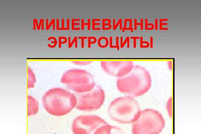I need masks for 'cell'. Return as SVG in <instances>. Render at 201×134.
Masks as SVG:
<instances>
[{
  "label": "cell",
  "instance_id": "5",
  "mask_svg": "<svg viewBox=\"0 0 201 134\" xmlns=\"http://www.w3.org/2000/svg\"><path fill=\"white\" fill-rule=\"evenodd\" d=\"M61 82L76 93L90 91L96 85L92 74L87 70L78 69L65 72L61 78Z\"/></svg>",
  "mask_w": 201,
  "mask_h": 134
},
{
  "label": "cell",
  "instance_id": "25",
  "mask_svg": "<svg viewBox=\"0 0 201 134\" xmlns=\"http://www.w3.org/2000/svg\"><path fill=\"white\" fill-rule=\"evenodd\" d=\"M134 29H137V27L138 25L141 26V30L144 29V20L143 18H141L140 20V22H137V19L136 18L134 19Z\"/></svg>",
  "mask_w": 201,
  "mask_h": 134
},
{
  "label": "cell",
  "instance_id": "1",
  "mask_svg": "<svg viewBox=\"0 0 201 134\" xmlns=\"http://www.w3.org/2000/svg\"><path fill=\"white\" fill-rule=\"evenodd\" d=\"M43 105L48 113L62 116L69 113L76 107V95L67 89L53 88L47 91L42 98Z\"/></svg>",
  "mask_w": 201,
  "mask_h": 134
},
{
  "label": "cell",
  "instance_id": "22",
  "mask_svg": "<svg viewBox=\"0 0 201 134\" xmlns=\"http://www.w3.org/2000/svg\"><path fill=\"white\" fill-rule=\"evenodd\" d=\"M116 19H113V29L116 30L117 29L118 26H120V30H122V22L123 19L122 18H120L119 20L117 21V22H116Z\"/></svg>",
  "mask_w": 201,
  "mask_h": 134
},
{
  "label": "cell",
  "instance_id": "36",
  "mask_svg": "<svg viewBox=\"0 0 201 134\" xmlns=\"http://www.w3.org/2000/svg\"><path fill=\"white\" fill-rule=\"evenodd\" d=\"M150 46L151 48H153V36H151L150 37Z\"/></svg>",
  "mask_w": 201,
  "mask_h": 134
},
{
  "label": "cell",
  "instance_id": "10",
  "mask_svg": "<svg viewBox=\"0 0 201 134\" xmlns=\"http://www.w3.org/2000/svg\"><path fill=\"white\" fill-rule=\"evenodd\" d=\"M27 98L28 116L37 114L39 110V103L37 100L31 95H28Z\"/></svg>",
  "mask_w": 201,
  "mask_h": 134
},
{
  "label": "cell",
  "instance_id": "17",
  "mask_svg": "<svg viewBox=\"0 0 201 134\" xmlns=\"http://www.w3.org/2000/svg\"><path fill=\"white\" fill-rule=\"evenodd\" d=\"M81 20L79 18H73L71 20V29L72 30H80Z\"/></svg>",
  "mask_w": 201,
  "mask_h": 134
},
{
  "label": "cell",
  "instance_id": "3",
  "mask_svg": "<svg viewBox=\"0 0 201 134\" xmlns=\"http://www.w3.org/2000/svg\"><path fill=\"white\" fill-rule=\"evenodd\" d=\"M141 110L137 101L131 96L116 98L111 102L108 112L110 118L121 123H133L138 119Z\"/></svg>",
  "mask_w": 201,
  "mask_h": 134
},
{
  "label": "cell",
  "instance_id": "32",
  "mask_svg": "<svg viewBox=\"0 0 201 134\" xmlns=\"http://www.w3.org/2000/svg\"><path fill=\"white\" fill-rule=\"evenodd\" d=\"M44 19L43 18L40 19L39 22V29H40L41 28V29L43 30L44 28Z\"/></svg>",
  "mask_w": 201,
  "mask_h": 134
},
{
  "label": "cell",
  "instance_id": "37",
  "mask_svg": "<svg viewBox=\"0 0 201 134\" xmlns=\"http://www.w3.org/2000/svg\"><path fill=\"white\" fill-rule=\"evenodd\" d=\"M155 29L156 30L158 29V18L155 19Z\"/></svg>",
  "mask_w": 201,
  "mask_h": 134
},
{
  "label": "cell",
  "instance_id": "28",
  "mask_svg": "<svg viewBox=\"0 0 201 134\" xmlns=\"http://www.w3.org/2000/svg\"><path fill=\"white\" fill-rule=\"evenodd\" d=\"M88 48L91 47V44H94L96 43L97 40V38L94 36H89L88 37Z\"/></svg>",
  "mask_w": 201,
  "mask_h": 134
},
{
  "label": "cell",
  "instance_id": "27",
  "mask_svg": "<svg viewBox=\"0 0 201 134\" xmlns=\"http://www.w3.org/2000/svg\"><path fill=\"white\" fill-rule=\"evenodd\" d=\"M67 38L65 36H59L58 38V46L59 48L62 47V45L67 43Z\"/></svg>",
  "mask_w": 201,
  "mask_h": 134
},
{
  "label": "cell",
  "instance_id": "18",
  "mask_svg": "<svg viewBox=\"0 0 201 134\" xmlns=\"http://www.w3.org/2000/svg\"><path fill=\"white\" fill-rule=\"evenodd\" d=\"M101 21L100 18H92V29L94 30H99L102 28L99 27H98V26L101 25V23L99 22Z\"/></svg>",
  "mask_w": 201,
  "mask_h": 134
},
{
  "label": "cell",
  "instance_id": "24",
  "mask_svg": "<svg viewBox=\"0 0 201 134\" xmlns=\"http://www.w3.org/2000/svg\"><path fill=\"white\" fill-rule=\"evenodd\" d=\"M72 63L77 65L81 66L87 65L92 63V61H72Z\"/></svg>",
  "mask_w": 201,
  "mask_h": 134
},
{
  "label": "cell",
  "instance_id": "7",
  "mask_svg": "<svg viewBox=\"0 0 201 134\" xmlns=\"http://www.w3.org/2000/svg\"><path fill=\"white\" fill-rule=\"evenodd\" d=\"M107 124L97 115H82L74 119L71 128L74 134H94L100 127Z\"/></svg>",
  "mask_w": 201,
  "mask_h": 134
},
{
  "label": "cell",
  "instance_id": "39",
  "mask_svg": "<svg viewBox=\"0 0 201 134\" xmlns=\"http://www.w3.org/2000/svg\"><path fill=\"white\" fill-rule=\"evenodd\" d=\"M169 19L168 18H160V21L162 22L163 21H168Z\"/></svg>",
  "mask_w": 201,
  "mask_h": 134
},
{
  "label": "cell",
  "instance_id": "2",
  "mask_svg": "<svg viewBox=\"0 0 201 134\" xmlns=\"http://www.w3.org/2000/svg\"><path fill=\"white\" fill-rule=\"evenodd\" d=\"M150 74L144 67L135 65L131 71L125 76L118 78L117 89L121 93L132 97L143 95L151 86Z\"/></svg>",
  "mask_w": 201,
  "mask_h": 134
},
{
  "label": "cell",
  "instance_id": "14",
  "mask_svg": "<svg viewBox=\"0 0 201 134\" xmlns=\"http://www.w3.org/2000/svg\"><path fill=\"white\" fill-rule=\"evenodd\" d=\"M98 44L101 48H106L109 45V39L106 36H101L98 39Z\"/></svg>",
  "mask_w": 201,
  "mask_h": 134
},
{
  "label": "cell",
  "instance_id": "33",
  "mask_svg": "<svg viewBox=\"0 0 201 134\" xmlns=\"http://www.w3.org/2000/svg\"><path fill=\"white\" fill-rule=\"evenodd\" d=\"M78 39L81 40V47L83 48L84 47L85 40L88 39L87 36H79Z\"/></svg>",
  "mask_w": 201,
  "mask_h": 134
},
{
  "label": "cell",
  "instance_id": "26",
  "mask_svg": "<svg viewBox=\"0 0 201 134\" xmlns=\"http://www.w3.org/2000/svg\"><path fill=\"white\" fill-rule=\"evenodd\" d=\"M145 29L152 30L155 28V26L153 24L148 22V18L145 19Z\"/></svg>",
  "mask_w": 201,
  "mask_h": 134
},
{
  "label": "cell",
  "instance_id": "30",
  "mask_svg": "<svg viewBox=\"0 0 201 134\" xmlns=\"http://www.w3.org/2000/svg\"><path fill=\"white\" fill-rule=\"evenodd\" d=\"M171 98L168 100L167 103V109L168 110L169 114L170 116H171L172 114V108H171Z\"/></svg>",
  "mask_w": 201,
  "mask_h": 134
},
{
  "label": "cell",
  "instance_id": "8",
  "mask_svg": "<svg viewBox=\"0 0 201 134\" xmlns=\"http://www.w3.org/2000/svg\"><path fill=\"white\" fill-rule=\"evenodd\" d=\"M101 67L105 72L118 78L125 76L134 67V62L132 61L102 60Z\"/></svg>",
  "mask_w": 201,
  "mask_h": 134
},
{
  "label": "cell",
  "instance_id": "6",
  "mask_svg": "<svg viewBox=\"0 0 201 134\" xmlns=\"http://www.w3.org/2000/svg\"><path fill=\"white\" fill-rule=\"evenodd\" d=\"M77 98L76 107L79 110L93 111L99 109L104 102L106 95L100 86L95 85L90 91L75 94Z\"/></svg>",
  "mask_w": 201,
  "mask_h": 134
},
{
  "label": "cell",
  "instance_id": "9",
  "mask_svg": "<svg viewBox=\"0 0 201 134\" xmlns=\"http://www.w3.org/2000/svg\"><path fill=\"white\" fill-rule=\"evenodd\" d=\"M94 134H125V133L118 127L107 124L100 127Z\"/></svg>",
  "mask_w": 201,
  "mask_h": 134
},
{
  "label": "cell",
  "instance_id": "13",
  "mask_svg": "<svg viewBox=\"0 0 201 134\" xmlns=\"http://www.w3.org/2000/svg\"><path fill=\"white\" fill-rule=\"evenodd\" d=\"M132 18H125L124 21V26L122 28L123 32H125V30H130L131 32H134V29L132 25Z\"/></svg>",
  "mask_w": 201,
  "mask_h": 134
},
{
  "label": "cell",
  "instance_id": "15",
  "mask_svg": "<svg viewBox=\"0 0 201 134\" xmlns=\"http://www.w3.org/2000/svg\"><path fill=\"white\" fill-rule=\"evenodd\" d=\"M111 20L109 18H103L102 20V28L103 30H109L111 29Z\"/></svg>",
  "mask_w": 201,
  "mask_h": 134
},
{
  "label": "cell",
  "instance_id": "21",
  "mask_svg": "<svg viewBox=\"0 0 201 134\" xmlns=\"http://www.w3.org/2000/svg\"><path fill=\"white\" fill-rule=\"evenodd\" d=\"M48 40L50 41V42L48 44V46L50 48H54L57 44L58 41L56 37L53 36H49L48 39Z\"/></svg>",
  "mask_w": 201,
  "mask_h": 134
},
{
  "label": "cell",
  "instance_id": "20",
  "mask_svg": "<svg viewBox=\"0 0 201 134\" xmlns=\"http://www.w3.org/2000/svg\"><path fill=\"white\" fill-rule=\"evenodd\" d=\"M85 19L82 18L81 19V28L82 30L84 29L85 25H87L88 29L90 30L91 29V19L88 18L87 22H85Z\"/></svg>",
  "mask_w": 201,
  "mask_h": 134
},
{
  "label": "cell",
  "instance_id": "16",
  "mask_svg": "<svg viewBox=\"0 0 201 134\" xmlns=\"http://www.w3.org/2000/svg\"><path fill=\"white\" fill-rule=\"evenodd\" d=\"M56 19L54 18H52L50 21L49 19L47 18L46 19V29L48 30L52 28L53 29H55L56 28Z\"/></svg>",
  "mask_w": 201,
  "mask_h": 134
},
{
  "label": "cell",
  "instance_id": "29",
  "mask_svg": "<svg viewBox=\"0 0 201 134\" xmlns=\"http://www.w3.org/2000/svg\"><path fill=\"white\" fill-rule=\"evenodd\" d=\"M140 47L141 48H148L150 46V43L148 41H144L143 40V36L140 37Z\"/></svg>",
  "mask_w": 201,
  "mask_h": 134
},
{
  "label": "cell",
  "instance_id": "23",
  "mask_svg": "<svg viewBox=\"0 0 201 134\" xmlns=\"http://www.w3.org/2000/svg\"><path fill=\"white\" fill-rule=\"evenodd\" d=\"M123 36H121L120 37V45L121 48H123L125 46V44H127V47L129 48L130 47V36H127L125 38V40L123 41Z\"/></svg>",
  "mask_w": 201,
  "mask_h": 134
},
{
  "label": "cell",
  "instance_id": "38",
  "mask_svg": "<svg viewBox=\"0 0 201 134\" xmlns=\"http://www.w3.org/2000/svg\"><path fill=\"white\" fill-rule=\"evenodd\" d=\"M168 25V23L163 22L160 21V29L162 30L163 28V25Z\"/></svg>",
  "mask_w": 201,
  "mask_h": 134
},
{
  "label": "cell",
  "instance_id": "34",
  "mask_svg": "<svg viewBox=\"0 0 201 134\" xmlns=\"http://www.w3.org/2000/svg\"><path fill=\"white\" fill-rule=\"evenodd\" d=\"M130 39L133 40V47L136 48V40L137 39H140V36H131Z\"/></svg>",
  "mask_w": 201,
  "mask_h": 134
},
{
  "label": "cell",
  "instance_id": "19",
  "mask_svg": "<svg viewBox=\"0 0 201 134\" xmlns=\"http://www.w3.org/2000/svg\"><path fill=\"white\" fill-rule=\"evenodd\" d=\"M78 37L77 36H74L71 40V36H69L68 38V47L71 48L74 44H75V47L76 48L78 47Z\"/></svg>",
  "mask_w": 201,
  "mask_h": 134
},
{
  "label": "cell",
  "instance_id": "4",
  "mask_svg": "<svg viewBox=\"0 0 201 134\" xmlns=\"http://www.w3.org/2000/svg\"><path fill=\"white\" fill-rule=\"evenodd\" d=\"M165 126L162 115L157 111L146 109L141 111L139 118L132 126L133 134H159Z\"/></svg>",
  "mask_w": 201,
  "mask_h": 134
},
{
  "label": "cell",
  "instance_id": "35",
  "mask_svg": "<svg viewBox=\"0 0 201 134\" xmlns=\"http://www.w3.org/2000/svg\"><path fill=\"white\" fill-rule=\"evenodd\" d=\"M116 46L117 47V50L120 49V45L119 43V36H116Z\"/></svg>",
  "mask_w": 201,
  "mask_h": 134
},
{
  "label": "cell",
  "instance_id": "11",
  "mask_svg": "<svg viewBox=\"0 0 201 134\" xmlns=\"http://www.w3.org/2000/svg\"><path fill=\"white\" fill-rule=\"evenodd\" d=\"M56 29L57 30H69L70 20L69 18H57L56 20Z\"/></svg>",
  "mask_w": 201,
  "mask_h": 134
},
{
  "label": "cell",
  "instance_id": "12",
  "mask_svg": "<svg viewBox=\"0 0 201 134\" xmlns=\"http://www.w3.org/2000/svg\"><path fill=\"white\" fill-rule=\"evenodd\" d=\"M36 77L33 70L30 67H27V86L28 88L34 87L36 82Z\"/></svg>",
  "mask_w": 201,
  "mask_h": 134
},
{
  "label": "cell",
  "instance_id": "31",
  "mask_svg": "<svg viewBox=\"0 0 201 134\" xmlns=\"http://www.w3.org/2000/svg\"><path fill=\"white\" fill-rule=\"evenodd\" d=\"M33 29H36V27L37 28L38 30H39V22H38V20L37 18H34L33 20Z\"/></svg>",
  "mask_w": 201,
  "mask_h": 134
}]
</instances>
